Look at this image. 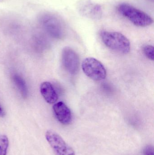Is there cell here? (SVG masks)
<instances>
[{
  "label": "cell",
  "instance_id": "obj_13",
  "mask_svg": "<svg viewBox=\"0 0 154 155\" xmlns=\"http://www.w3.org/2000/svg\"><path fill=\"white\" fill-rule=\"evenodd\" d=\"M144 155H154L153 148L151 146H146L143 150Z\"/></svg>",
  "mask_w": 154,
  "mask_h": 155
},
{
  "label": "cell",
  "instance_id": "obj_9",
  "mask_svg": "<svg viewBox=\"0 0 154 155\" xmlns=\"http://www.w3.org/2000/svg\"><path fill=\"white\" fill-rule=\"evenodd\" d=\"M40 92L45 101L49 104H54L58 100V94L49 82H43L41 84Z\"/></svg>",
  "mask_w": 154,
  "mask_h": 155
},
{
  "label": "cell",
  "instance_id": "obj_10",
  "mask_svg": "<svg viewBox=\"0 0 154 155\" xmlns=\"http://www.w3.org/2000/svg\"><path fill=\"white\" fill-rule=\"evenodd\" d=\"M12 78L14 83L19 89L22 96L24 98H26L28 96V90L24 79L20 76L17 74H14Z\"/></svg>",
  "mask_w": 154,
  "mask_h": 155
},
{
  "label": "cell",
  "instance_id": "obj_6",
  "mask_svg": "<svg viewBox=\"0 0 154 155\" xmlns=\"http://www.w3.org/2000/svg\"><path fill=\"white\" fill-rule=\"evenodd\" d=\"M45 28L50 34L57 38H61L64 33V26L60 19L52 15H45L42 18Z\"/></svg>",
  "mask_w": 154,
  "mask_h": 155
},
{
  "label": "cell",
  "instance_id": "obj_1",
  "mask_svg": "<svg viewBox=\"0 0 154 155\" xmlns=\"http://www.w3.org/2000/svg\"><path fill=\"white\" fill-rule=\"evenodd\" d=\"M101 37L104 44L112 51L123 54L130 52V41L121 33L104 31L101 33Z\"/></svg>",
  "mask_w": 154,
  "mask_h": 155
},
{
  "label": "cell",
  "instance_id": "obj_8",
  "mask_svg": "<svg viewBox=\"0 0 154 155\" xmlns=\"http://www.w3.org/2000/svg\"><path fill=\"white\" fill-rule=\"evenodd\" d=\"M54 114L58 121L62 124H69L72 120L70 109L63 102L56 103L53 106Z\"/></svg>",
  "mask_w": 154,
  "mask_h": 155
},
{
  "label": "cell",
  "instance_id": "obj_12",
  "mask_svg": "<svg viewBox=\"0 0 154 155\" xmlns=\"http://www.w3.org/2000/svg\"><path fill=\"white\" fill-rule=\"evenodd\" d=\"M143 51L145 56L149 60L154 61V47L152 45H147L143 46Z\"/></svg>",
  "mask_w": 154,
  "mask_h": 155
},
{
  "label": "cell",
  "instance_id": "obj_11",
  "mask_svg": "<svg viewBox=\"0 0 154 155\" xmlns=\"http://www.w3.org/2000/svg\"><path fill=\"white\" fill-rule=\"evenodd\" d=\"M9 147V140L6 136H0V155H7Z\"/></svg>",
  "mask_w": 154,
  "mask_h": 155
},
{
  "label": "cell",
  "instance_id": "obj_14",
  "mask_svg": "<svg viewBox=\"0 0 154 155\" xmlns=\"http://www.w3.org/2000/svg\"><path fill=\"white\" fill-rule=\"evenodd\" d=\"M5 115L4 109L2 107V106L0 105V117H3Z\"/></svg>",
  "mask_w": 154,
  "mask_h": 155
},
{
  "label": "cell",
  "instance_id": "obj_4",
  "mask_svg": "<svg viewBox=\"0 0 154 155\" xmlns=\"http://www.w3.org/2000/svg\"><path fill=\"white\" fill-rule=\"evenodd\" d=\"M45 137L55 155H75L72 148L55 132L51 130L47 131Z\"/></svg>",
  "mask_w": 154,
  "mask_h": 155
},
{
  "label": "cell",
  "instance_id": "obj_2",
  "mask_svg": "<svg viewBox=\"0 0 154 155\" xmlns=\"http://www.w3.org/2000/svg\"><path fill=\"white\" fill-rule=\"evenodd\" d=\"M118 10L136 26L146 27L152 25L153 22L152 18L147 13L128 4L119 5Z\"/></svg>",
  "mask_w": 154,
  "mask_h": 155
},
{
  "label": "cell",
  "instance_id": "obj_5",
  "mask_svg": "<svg viewBox=\"0 0 154 155\" xmlns=\"http://www.w3.org/2000/svg\"><path fill=\"white\" fill-rule=\"evenodd\" d=\"M62 63L65 70L70 74H76L79 69L80 59L78 54L72 48L66 47L62 52Z\"/></svg>",
  "mask_w": 154,
  "mask_h": 155
},
{
  "label": "cell",
  "instance_id": "obj_3",
  "mask_svg": "<svg viewBox=\"0 0 154 155\" xmlns=\"http://www.w3.org/2000/svg\"><path fill=\"white\" fill-rule=\"evenodd\" d=\"M81 68L87 76L95 81H101L106 77L105 68L95 58L88 57L82 61Z\"/></svg>",
  "mask_w": 154,
  "mask_h": 155
},
{
  "label": "cell",
  "instance_id": "obj_7",
  "mask_svg": "<svg viewBox=\"0 0 154 155\" xmlns=\"http://www.w3.org/2000/svg\"><path fill=\"white\" fill-rule=\"evenodd\" d=\"M78 10L81 15L92 20H99L103 13L102 8L99 5L87 0L80 3Z\"/></svg>",
  "mask_w": 154,
  "mask_h": 155
}]
</instances>
